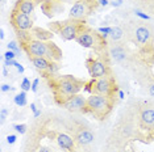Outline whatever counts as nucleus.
I'll use <instances>...</instances> for the list:
<instances>
[{
    "instance_id": "1",
    "label": "nucleus",
    "mask_w": 154,
    "mask_h": 152,
    "mask_svg": "<svg viewBox=\"0 0 154 152\" xmlns=\"http://www.w3.org/2000/svg\"><path fill=\"white\" fill-rule=\"evenodd\" d=\"M44 76L51 88L55 104L59 106L72 96L78 95L82 89H85L86 85L85 80L76 79L72 75H57L44 72Z\"/></svg>"
},
{
    "instance_id": "2",
    "label": "nucleus",
    "mask_w": 154,
    "mask_h": 152,
    "mask_svg": "<svg viewBox=\"0 0 154 152\" xmlns=\"http://www.w3.org/2000/svg\"><path fill=\"white\" fill-rule=\"evenodd\" d=\"M20 45L28 57H41L53 62H59L63 57L62 50L53 41H38L32 38L29 41L20 42Z\"/></svg>"
},
{
    "instance_id": "3",
    "label": "nucleus",
    "mask_w": 154,
    "mask_h": 152,
    "mask_svg": "<svg viewBox=\"0 0 154 152\" xmlns=\"http://www.w3.org/2000/svg\"><path fill=\"white\" fill-rule=\"evenodd\" d=\"M87 26L85 20H75L69 19L65 21H55L49 24V30H51L54 34H58L61 39L63 41H72L76 39L78 34Z\"/></svg>"
},
{
    "instance_id": "4",
    "label": "nucleus",
    "mask_w": 154,
    "mask_h": 152,
    "mask_svg": "<svg viewBox=\"0 0 154 152\" xmlns=\"http://www.w3.org/2000/svg\"><path fill=\"white\" fill-rule=\"evenodd\" d=\"M75 41L82 47L91 49V50L95 51V53L107 51V47H108L107 38L104 37L99 30L92 29V28H90L88 25L78 34V37H76Z\"/></svg>"
},
{
    "instance_id": "5",
    "label": "nucleus",
    "mask_w": 154,
    "mask_h": 152,
    "mask_svg": "<svg viewBox=\"0 0 154 152\" xmlns=\"http://www.w3.org/2000/svg\"><path fill=\"white\" fill-rule=\"evenodd\" d=\"M85 91L90 92L91 95H100L115 100L119 92V87L113 76L108 75L99 79H91L90 83H86Z\"/></svg>"
},
{
    "instance_id": "6",
    "label": "nucleus",
    "mask_w": 154,
    "mask_h": 152,
    "mask_svg": "<svg viewBox=\"0 0 154 152\" xmlns=\"http://www.w3.org/2000/svg\"><path fill=\"white\" fill-rule=\"evenodd\" d=\"M115 105V100L106 97V96H100V95H91L90 97H87V106H86V112L90 113L95 117L96 119H106L109 113L112 112Z\"/></svg>"
},
{
    "instance_id": "7",
    "label": "nucleus",
    "mask_w": 154,
    "mask_h": 152,
    "mask_svg": "<svg viewBox=\"0 0 154 152\" xmlns=\"http://www.w3.org/2000/svg\"><path fill=\"white\" fill-rule=\"evenodd\" d=\"M86 64H87V70H88L91 79H99V77H103V76L112 75L109 54L107 51L97 53L96 57L87 58Z\"/></svg>"
},
{
    "instance_id": "8",
    "label": "nucleus",
    "mask_w": 154,
    "mask_h": 152,
    "mask_svg": "<svg viewBox=\"0 0 154 152\" xmlns=\"http://www.w3.org/2000/svg\"><path fill=\"white\" fill-rule=\"evenodd\" d=\"M97 5H99L97 0H76L75 4L70 9V19L86 21V19L90 15H92Z\"/></svg>"
},
{
    "instance_id": "9",
    "label": "nucleus",
    "mask_w": 154,
    "mask_h": 152,
    "mask_svg": "<svg viewBox=\"0 0 154 152\" xmlns=\"http://www.w3.org/2000/svg\"><path fill=\"white\" fill-rule=\"evenodd\" d=\"M11 25L13 26L15 30H32L33 29V21L29 16L26 15H23L20 12H16V11H12L11 13Z\"/></svg>"
},
{
    "instance_id": "10",
    "label": "nucleus",
    "mask_w": 154,
    "mask_h": 152,
    "mask_svg": "<svg viewBox=\"0 0 154 152\" xmlns=\"http://www.w3.org/2000/svg\"><path fill=\"white\" fill-rule=\"evenodd\" d=\"M61 106L72 113H85L87 106V98L83 95L78 93V95L72 96L71 98H69L67 101H65Z\"/></svg>"
},
{
    "instance_id": "11",
    "label": "nucleus",
    "mask_w": 154,
    "mask_h": 152,
    "mask_svg": "<svg viewBox=\"0 0 154 152\" xmlns=\"http://www.w3.org/2000/svg\"><path fill=\"white\" fill-rule=\"evenodd\" d=\"M55 140H57V144L59 148L67 151V152H75L76 150V142L72 136L67 135V134H62L59 133L55 136Z\"/></svg>"
},
{
    "instance_id": "12",
    "label": "nucleus",
    "mask_w": 154,
    "mask_h": 152,
    "mask_svg": "<svg viewBox=\"0 0 154 152\" xmlns=\"http://www.w3.org/2000/svg\"><path fill=\"white\" fill-rule=\"evenodd\" d=\"M41 11L44 12V15L46 17H53L54 15L63 11V7L55 0H45L41 4Z\"/></svg>"
},
{
    "instance_id": "13",
    "label": "nucleus",
    "mask_w": 154,
    "mask_h": 152,
    "mask_svg": "<svg viewBox=\"0 0 154 152\" xmlns=\"http://www.w3.org/2000/svg\"><path fill=\"white\" fill-rule=\"evenodd\" d=\"M74 139L76 142V144L78 146H88L94 142L95 139V135H94L92 131H90L88 129H80L76 131V134L74 135Z\"/></svg>"
},
{
    "instance_id": "14",
    "label": "nucleus",
    "mask_w": 154,
    "mask_h": 152,
    "mask_svg": "<svg viewBox=\"0 0 154 152\" xmlns=\"http://www.w3.org/2000/svg\"><path fill=\"white\" fill-rule=\"evenodd\" d=\"M36 5H37V3L34 0H17L15 3V7H13V11L29 16L30 13H33Z\"/></svg>"
},
{
    "instance_id": "15",
    "label": "nucleus",
    "mask_w": 154,
    "mask_h": 152,
    "mask_svg": "<svg viewBox=\"0 0 154 152\" xmlns=\"http://www.w3.org/2000/svg\"><path fill=\"white\" fill-rule=\"evenodd\" d=\"M134 37L138 43L146 45L150 41V38H152V32H150V29L146 26H138L134 32Z\"/></svg>"
},
{
    "instance_id": "16",
    "label": "nucleus",
    "mask_w": 154,
    "mask_h": 152,
    "mask_svg": "<svg viewBox=\"0 0 154 152\" xmlns=\"http://www.w3.org/2000/svg\"><path fill=\"white\" fill-rule=\"evenodd\" d=\"M28 58H29V60L32 62L34 67L37 70H40L41 72H46L50 68L51 63H53V60H49L46 58H41V57H28Z\"/></svg>"
},
{
    "instance_id": "17",
    "label": "nucleus",
    "mask_w": 154,
    "mask_h": 152,
    "mask_svg": "<svg viewBox=\"0 0 154 152\" xmlns=\"http://www.w3.org/2000/svg\"><path fill=\"white\" fill-rule=\"evenodd\" d=\"M30 32H32V36L34 39H38V41H51V38L54 36L51 30L42 29V28H38V26H33V29Z\"/></svg>"
},
{
    "instance_id": "18",
    "label": "nucleus",
    "mask_w": 154,
    "mask_h": 152,
    "mask_svg": "<svg viewBox=\"0 0 154 152\" xmlns=\"http://www.w3.org/2000/svg\"><path fill=\"white\" fill-rule=\"evenodd\" d=\"M109 55H112V58H113L116 62H124L127 59V53H125V50L122 49L121 46L112 47L109 50Z\"/></svg>"
},
{
    "instance_id": "19",
    "label": "nucleus",
    "mask_w": 154,
    "mask_h": 152,
    "mask_svg": "<svg viewBox=\"0 0 154 152\" xmlns=\"http://www.w3.org/2000/svg\"><path fill=\"white\" fill-rule=\"evenodd\" d=\"M141 121L145 125H154V109H143L141 112Z\"/></svg>"
},
{
    "instance_id": "20",
    "label": "nucleus",
    "mask_w": 154,
    "mask_h": 152,
    "mask_svg": "<svg viewBox=\"0 0 154 152\" xmlns=\"http://www.w3.org/2000/svg\"><path fill=\"white\" fill-rule=\"evenodd\" d=\"M13 101H15L17 106H25L26 105V92L21 91L20 93H17L15 97H13Z\"/></svg>"
},
{
    "instance_id": "21",
    "label": "nucleus",
    "mask_w": 154,
    "mask_h": 152,
    "mask_svg": "<svg viewBox=\"0 0 154 152\" xmlns=\"http://www.w3.org/2000/svg\"><path fill=\"white\" fill-rule=\"evenodd\" d=\"M122 34H124V32H122L121 28L120 26H115V28H112V32L109 34V38L113 41V42H116V41H119L122 37Z\"/></svg>"
},
{
    "instance_id": "22",
    "label": "nucleus",
    "mask_w": 154,
    "mask_h": 152,
    "mask_svg": "<svg viewBox=\"0 0 154 152\" xmlns=\"http://www.w3.org/2000/svg\"><path fill=\"white\" fill-rule=\"evenodd\" d=\"M7 47H8V50H12V51H15L16 54H20V51H21V45H19L16 42V41H11L8 45H7Z\"/></svg>"
},
{
    "instance_id": "23",
    "label": "nucleus",
    "mask_w": 154,
    "mask_h": 152,
    "mask_svg": "<svg viewBox=\"0 0 154 152\" xmlns=\"http://www.w3.org/2000/svg\"><path fill=\"white\" fill-rule=\"evenodd\" d=\"M20 88L23 89V91H30L32 89V83H30V80L28 77H23L21 80V84H20Z\"/></svg>"
},
{
    "instance_id": "24",
    "label": "nucleus",
    "mask_w": 154,
    "mask_h": 152,
    "mask_svg": "<svg viewBox=\"0 0 154 152\" xmlns=\"http://www.w3.org/2000/svg\"><path fill=\"white\" fill-rule=\"evenodd\" d=\"M13 129L16 130V133L21 134V135L26 133V125H24V123H17V125H13Z\"/></svg>"
},
{
    "instance_id": "25",
    "label": "nucleus",
    "mask_w": 154,
    "mask_h": 152,
    "mask_svg": "<svg viewBox=\"0 0 154 152\" xmlns=\"http://www.w3.org/2000/svg\"><path fill=\"white\" fill-rule=\"evenodd\" d=\"M99 32L103 34L106 38H108L109 37V34H111V32H112V28L111 26H103V28H99Z\"/></svg>"
},
{
    "instance_id": "26",
    "label": "nucleus",
    "mask_w": 154,
    "mask_h": 152,
    "mask_svg": "<svg viewBox=\"0 0 154 152\" xmlns=\"http://www.w3.org/2000/svg\"><path fill=\"white\" fill-rule=\"evenodd\" d=\"M16 57H17V54L15 53V51H12V50H7L5 54H4L5 60H12V59H15Z\"/></svg>"
},
{
    "instance_id": "27",
    "label": "nucleus",
    "mask_w": 154,
    "mask_h": 152,
    "mask_svg": "<svg viewBox=\"0 0 154 152\" xmlns=\"http://www.w3.org/2000/svg\"><path fill=\"white\" fill-rule=\"evenodd\" d=\"M8 110H7L5 108H3L2 109V113H0V123H2V125H3V123H4V121H5V118H7V115H8Z\"/></svg>"
},
{
    "instance_id": "28",
    "label": "nucleus",
    "mask_w": 154,
    "mask_h": 152,
    "mask_svg": "<svg viewBox=\"0 0 154 152\" xmlns=\"http://www.w3.org/2000/svg\"><path fill=\"white\" fill-rule=\"evenodd\" d=\"M134 15L137 16V17H140V19H142V20H149V19H150L148 15H145V13L141 12L140 9H134Z\"/></svg>"
},
{
    "instance_id": "29",
    "label": "nucleus",
    "mask_w": 154,
    "mask_h": 152,
    "mask_svg": "<svg viewBox=\"0 0 154 152\" xmlns=\"http://www.w3.org/2000/svg\"><path fill=\"white\" fill-rule=\"evenodd\" d=\"M38 87H40V79L37 77V79H34L33 83H32V92L36 93L38 91Z\"/></svg>"
},
{
    "instance_id": "30",
    "label": "nucleus",
    "mask_w": 154,
    "mask_h": 152,
    "mask_svg": "<svg viewBox=\"0 0 154 152\" xmlns=\"http://www.w3.org/2000/svg\"><path fill=\"white\" fill-rule=\"evenodd\" d=\"M16 139H17V136L15 135V134H11V135L7 136V143H8V144H15Z\"/></svg>"
},
{
    "instance_id": "31",
    "label": "nucleus",
    "mask_w": 154,
    "mask_h": 152,
    "mask_svg": "<svg viewBox=\"0 0 154 152\" xmlns=\"http://www.w3.org/2000/svg\"><path fill=\"white\" fill-rule=\"evenodd\" d=\"M4 66H5V67H11V66L16 67V66H17V62H16L15 59H12V60H4Z\"/></svg>"
},
{
    "instance_id": "32",
    "label": "nucleus",
    "mask_w": 154,
    "mask_h": 152,
    "mask_svg": "<svg viewBox=\"0 0 154 152\" xmlns=\"http://www.w3.org/2000/svg\"><path fill=\"white\" fill-rule=\"evenodd\" d=\"M11 91H13V88L9 84H3L2 85V92H11Z\"/></svg>"
},
{
    "instance_id": "33",
    "label": "nucleus",
    "mask_w": 154,
    "mask_h": 152,
    "mask_svg": "<svg viewBox=\"0 0 154 152\" xmlns=\"http://www.w3.org/2000/svg\"><path fill=\"white\" fill-rule=\"evenodd\" d=\"M111 5L112 7H116V8H117V7H121L122 5V0H113V1L111 3Z\"/></svg>"
},
{
    "instance_id": "34",
    "label": "nucleus",
    "mask_w": 154,
    "mask_h": 152,
    "mask_svg": "<svg viewBox=\"0 0 154 152\" xmlns=\"http://www.w3.org/2000/svg\"><path fill=\"white\" fill-rule=\"evenodd\" d=\"M149 93H150V96L152 97H154V83H152V84H149Z\"/></svg>"
},
{
    "instance_id": "35",
    "label": "nucleus",
    "mask_w": 154,
    "mask_h": 152,
    "mask_svg": "<svg viewBox=\"0 0 154 152\" xmlns=\"http://www.w3.org/2000/svg\"><path fill=\"white\" fill-rule=\"evenodd\" d=\"M97 3H99V5H101V7H107L108 4H111L108 0H97Z\"/></svg>"
},
{
    "instance_id": "36",
    "label": "nucleus",
    "mask_w": 154,
    "mask_h": 152,
    "mask_svg": "<svg viewBox=\"0 0 154 152\" xmlns=\"http://www.w3.org/2000/svg\"><path fill=\"white\" fill-rule=\"evenodd\" d=\"M16 68H17V71H19V74H24V71H25V70H24V67L20 63H17Z\"/></svg>"
},
{
    "instance_id": "37",
    "label": "nucleus",
    "mask_w": 154,
    "mask_h": 152,
    "mask_svg": "<svg viewBox=\"0 0 154 152\" xmlns=\"http://www.w3.org/2000/svg\"><path fill=\"white\" fill-rule=\"evenodd\" d=\"M38 152H53L50 150V148H48V147H40L38 148Z\"/></svg>"
},
{
    "instance_id": "38",
    "label": "nucleus",
    "mask_w": 154,
    "mask_h": 152,
    "mask_svg": "<svg viewBox=\"0 0 154 152\" xmlns=\"http://www.w3.org/2000/svg\"><path fill=\"white\" fill-rule=\"evenodd\" d=\"M117 96H119V98H120V100H122V98H124V92L119 89V92H117Z\"/></svg>"
},
{
    "instance_id": "39",
    "label": "nucleus",
    "mask_w": 154,
    "mask_h": 152,
    "mask_svg": "<svg viewBox=\"0 0 154 152\" xmlns=\"http://www.w3.org/2000/svg\"><path fill=\"white\" fill-rule=\"evenodd\" d=\"M30 108H32V110H33V113H36V112H38V109L36 108V104H30Z\"/></svg>"
},
{
    "instance_id": "40",
    "label": "nucleus",
    "mask_w": 154,
    "mask_h": 152,
    "mask_svg": "<svg viewBox=\"0 0 154 152\" xmlns=\"http://www.w3.org/2000/svg\"><path fill=\"white\" fill-rule=\"evenodd\" d=\"M0 38H2V39H4V30H3V29H0Z\"/></svg>"
},
{
    "instance_id": "41",
    "label": "nucleus",
    "mask_w": 154,
    "mask_h": 152,
    "mask_svg": "<svg viewBox=\"0 0 154 152\" xmlns=\"http://www.w3.org/2000/svg\"><path fill=\"white\" fill-rule=\"evenodd\" d=\"M55 1H61V0H55Z\"/></svg>"
},
{
    "instance_id": "42",
    "label": "nucleus",
    "mask_w": 154,
    "mask_h": 152,
    "mask_svg": "<svg viewBox=\"0 0 154 152\" xmlns=\"http://www.w3.org/2000/svg\"><path fill=\"white\" fill-rule=\"evenodd\" d=\"M34 1H36V0H34Z\"/></svg>"
},
{
    "instance_id": "43",
    "label": "nucleus",
    "mask_w": 154,
    "mask_h": 152,
    "mask_svg": "<svg viewBox=\"0 0 154 152\" xmlns=\"http://www.w3.org/2000/svg\"><path fill=\"white\" fill-rule=\"evenodd\" d=\"M2 1H3V0H2Z\"/></svg>"
}]
</instances>
